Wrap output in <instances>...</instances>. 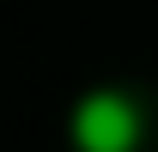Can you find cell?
<instances>
[{
    "label": "cell",
    "instance_id": "obj_1",
    "mask_svg": "<svg viewBox=\"0 0 158 152\" xmlns=\"http://www.w3.org/2000/svg\"><path fill=\"white\" fill-rule=\"evenodd\" d=\"M146 122H140V103L116 85H98V91H85L67 116V140L73 152H134Z\"/></svg>",
    "mask_w": 158,
    "mask_h": 152
}]
</instances>
